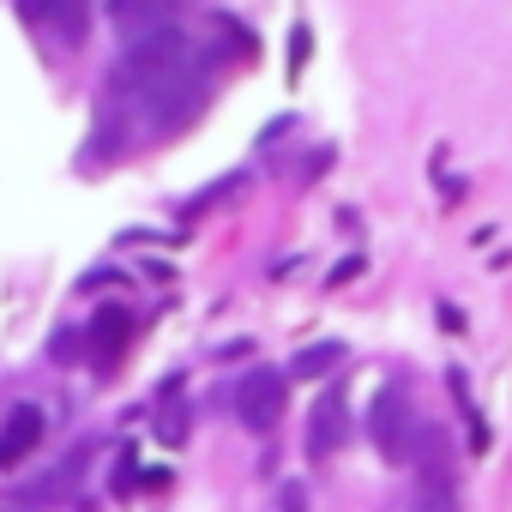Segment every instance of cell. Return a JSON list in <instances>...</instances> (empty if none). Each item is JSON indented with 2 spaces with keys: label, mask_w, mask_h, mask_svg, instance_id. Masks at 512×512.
I'll list each match as a JSON object with an SVG mask.
<instances>
[{
  "label": "cell",
  "mask_w": 512,
  "mask_h": 512,
  "mask_svg": "<svg viewBox=\"0 0 512 512\" xmlns=\"http://www.w3.org/2000/svg\"><path fill=\"white\" fill-rule=\"evenodd\" d=\"M181 73H187V43H181V31H163V37L139 43V49L109 73V91L151 97V91H163V85H169V79H181Z\"/></svg>",
  "instance_id": "1"
},
{
  "label": "cell",
  "mask_w": 512,
  "mask_h": 512,
  "mask_svg": "<svg viewBox=\"0 0 512 512\" xmlns=\"http://www.w3.org/2000/svg\"><path fill=\"white\" fill-rule=\"evenodd\" d=\"M422 422H416V410H410V398L404 392H380L374 398V410H368V440L380 446V458H392V464H410L416 452H422Z\"/></svg>",
  "instance_id": "2"
},
{
  "label": "cell",
  "mask_w": 512,
  "mask_h": 512,
  "mask_svg": "<svg viewBox=\"0 0 512 512\" xmlns=\"http://www.w3.org/2000/svg\"><path fill=\"white\" fill-rule=\"evenodd\" d=\"M284 398H290V374H278V368H247V380L235 386V422L253 428V434H266V428H278Z\"/></svg>",
  "instance_id": "3"
},
{
  "label": "cell",
  "mask_w": 512,
  "mask_h": 512,
  "mask_svg": "<svg viewBox=\"0 0 512 512\" xmlns=\"http://www.w3.org/2000/svg\"><path fill=\"white\" fill-rule=\"evenodd\" d=\"M43 428H49L43 404H13L7 422H0V470H19V464L43 446Z\"/></svg>",
  "instance_id": "4"
},
{
  "label": "cell",
  "mask_w": 512,
  "mask_h": 512,
  "mask_svg": "<svg viewBox=\"0 0 512 512\" xmlns=\"http://www.w3.org/2000/svg\"><path fill=\"white\" fill-rule=\"evenodd\" d=\"M127 332H133V308L127 302H103L97 314H91V326H85V350H91V368H115V356H121V344H127Z\"/></svg>",
  "instance_id": "5"
},
{
  "label": "cell",
  "mask_w": 512,
  "mask_h": 512,
  "mask_svg": "<svg viewBox=\"0 0 512 512\" xmlns=\"http://www.w3.org/2000/svg\"><path fill=\"white\" fill-rule=\"evenodd\" d=\"M344 434H350L344 392H326V398L314 404V416H308V452H314V458H326V452H338V446H344Z\"/></svg>",
  "instance_id": "6"
},
{
  "label": "cell",
  "mask_w": 512,
  "mask_h": 512,
  "mask_svg": "<svg viewBox=\"0 0 512 512\" xmlns=\"http://www.w3.org/2000/svg\"><path fill=\"white\" fill-rule=\"evenodd\" d=\"M163 19H175V7H115V25H121V37H145V31H169ZM151 43V37H145Z\"/></svg>",
  "instance_id": "7"
},
{
  "label": "cell",
  "mask_w": 512,
  "mask_h": 512,
  "mask_svg": "<svg viewBox=\"0 0 512 512\" xmlns=\"http://www.w3.org/2000/svg\"><path fill=\"white\" fill-rule=\"evenodd\" d=\"M338 362H344V344H308V350L290 362V374H296V380H314V374H332Z\"/></svg>",
  "instance_id": "8"
},
{
  "label": "cell",
  "mask_w": 512,
  "mask_h": 512,
  "mask_svg": "<svg viewBox=\"0 0 512 512\" xmlns=\"http://www.w3.org/2000/svg\"><path fill=\"white\" fill-rule=\"evenodd\" d=\"M157 440H163V446H181V440H187V410H181V404L157 416Z\"/></svg>",
  "instance_id": "9"
},
{
  "label": "cell",
  "mask_w": 512,
  "mask_h": 512,
  "mask_svg": "<svg viewBox=\"0 0 512 512\" xmlns=\"http://www.w3.org/2000/svg\"><path fill=\"white\" fill-rule=\"evenodd\" d=\"M278 512H308V488H302V482H284V494H278Z\"/></svg>",
  "instance_id": "10"
},
{
  "label": "cell",
  "mask_w": 512,
  "mask_h": 512,
  "mask_svg": "<svg viewBox=\"0 0 512 512\" xmlns=\"http://www.w3.org/2000/svg\"><path fill=\"white\" fill-rule=\"evenodd\" d=\"M127 488H133V452L115 464V494H127Z\"/></svg>",
  "instance_id": "11"
},
{
  "label": "cell",
  "mask_w": 512,
  "mask_h": 512,
  "mask_svg": "<svg viewBox=\"0 0 512 512\" xmlns=\"http://www.w3.org/2000/svg\"><path fill=\"white\" fill-rule=\"evenodd\" d=\"M290 61H296V67L308 61V31H296V37H290Z\"/></svg>",
  "instance_id": "12"
},
{
  "label": "cell",
  "mask_w": 512,
  "mask_h": 512,
  "mask_svg": "<svg viewBox=\"0 0 512 512\" xmlns=\"http://www.w3.org/2000/svg\"><path fill=\"white\" fill-rule=\"evenodd\" d=\"M7 512H31V506H7Z\"/></svg>",
  "instance_id": "13"
}]
</instances>
